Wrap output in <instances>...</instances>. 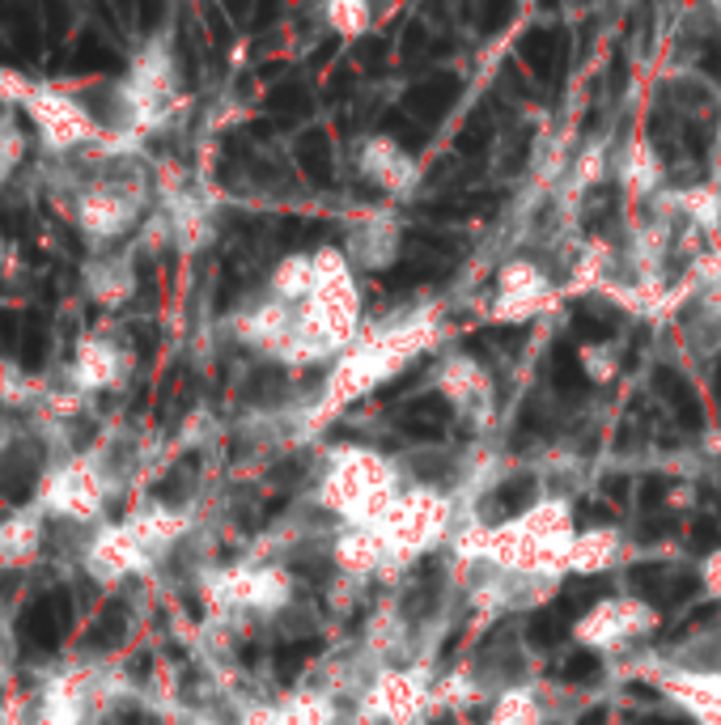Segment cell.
Returning a JSON list of instances; mask_svg holds the SVG:
<instances>
[{
  "instance_id": "18",
  "label": "cell",
  "mask_w": 721,
  "mask_h": 725,
  "mask_svg": "<svg viewBox=\"0 0 721 725\" xmlns=\"http://www.w3.org/2000/svg\"><path fill=\"white\" fill-rule=\"evenodd\" d=\"M136 288H140V247H136V238L124 242V247H111V251H94L81 268V293L102 310L128 306Z\"/></svg>"
},
{
  "instance_id": "4",
  "label": "cell",
  "mask_w": 721,
  "mask_h": 725,
  "mask_svg": "<svg viewBox=\"0 0 721 725\" xmlns=\"http://www.w3.org/2000/svg\"><path fill=\"white\" fill-rule=\"evenodd\" d=\"M196 513L187 505L145 501L124 518L99 526L81 547V568L99 586H119L131 577H149L165 556L192 535Z\"/></svg>"
},
{
  "instance_id": "6",
  "label": "cell",
  "mask_w": 721,
  "mask_h": 725,
  "mask_svg": "<svg viewBox=\"0 0 721 725\" xmlns=\"http://www.w3.org/2000/svg\"><path fill=\"white\" fill-rule=\"evenodd\" d=\"M403 488H408V479L391 454H382L374 445L344 442L328 450V463L314 484V505L331 513L340 526L378 531Z\"/></svg>"
},
{
  "instance_id": "14",
  "label": "cell",
  "mask_w": 721,
  "mask_h": 725,
  "mask_svg": "<svg viewBox=\"0 0 721 725\" xmlns=\"http://www.w3.org/2000/svg\"><path fill=\"white\" fill-rule=\"evenodd\" d=\"M557 302L560 293L548 276V268L526 259V254H514L496 268V284H492L484 318L489 322H530V318L548 315Z\"/></svg>"
},
{
  "instance_id": "25",
  "label": "cell",
  "mask_w": 721,
  "mask_h": 725,
  "mask_svg": "<svg viewBox=\"0 0 721 725\" xmlns=\"http://www.w3.org/2000/svg\"><path fill=\"white\" fill-rule=\"evenodd\" d=\"M484 725H548V704H543L539 688L514 683L489 704Z\"/></svg>"
},
{
  "instance_id": "27",
  "label": "cell",
  "mask_w": 721,
  "mask_h": 725,
  "mask_svg": "<svg viewBox=\"0 0 721 725\" xmlns=\"http://www.w3.org/2000/svg\"><path fill=\"white\" fill-rule=\"evenodd\" d=\"M323 22L340 38H365L369 26H374V9L365 0H328L323 4Z\"/></svg>"
},
{
  "instance_id": "16",
  "label": "cell",
  "mask_w": 721,
  "mask_h": 725,
  "mask_svg": "<svg viewBox=\"0 0 721 725\" xmlns=\"http://www.w3.org/2000/svg\"><path fill=\"white\" fill-rule=\"evenodd\" d=\"M645 679L666 695L691 725H721V666H650Z\"/></svg>"
},
{
  "instance_id": "33",
  "label": "cell",
  "mask_w": 721,
  "mask_h": 725,
  "mask_svg": "<svg viewBox=\"0 0 721 725\" xmlns=\"http://www.w3.org/2000/svg\"><path fill=\"white\" fill-rule=\"evenodd\" d=\"M9 268H13V254H9V242H4V238H0V276H4V272H9Z\"/></svg>"
},
{
  "instance_id": "11",
  "label": "cell",
  "mask_w": 721,
  "mask_h": 725,
  "mask_svg": "<svg viewBox=\"0 0 721 725\" xmlns=\"http://www.w3.org/2000/svg\"><path fill=\"white\" fill-rule=\"evenodd\" d=\"M131 370H136V348L128 336L119 327H94L72 344V356L60 370V378L81 399H94L106 390H119L131 378Z\"/></svg>"
},
{
  "instance_id": "30",
  "label": "cell",
  "mask_w": 721,
  "mask_h": 725,
  "mask_svg": "<svg viewBox=\"0 0 721 725\" xmlns=\"http://www.w3.org/2000/svg\"><path fill=\"white\" fill-rule=\"evenodd\" d=\"M611 170H616V161H611V149L607 145H591L582 158H577V166H573V191H586L598 188L603 179H611Z\"/></svg>"
},
{
  "instance_id": "8",
  "label": "cell",
  "mask_w": 721,
  "mask_h": 725,
  "mask_svg": "<svg viewBox=\"0 0 721 725\" xmlns=\"http://www.w3.org/2000/svg\"><path fill=\"white\" fill-rule=\"evenodd\" d=\"M459 531V509L455 497L433 488V484H408L399 492L394 509L382 518L378 539L387 547V565L403 568L412 560H421L428 552H437L442 543H450Z\"/></svg>"
},
{
  "instance_id": "29",
  "label": "cell",
  "mask_w": 721,
  "mask_h": 725,
  "mask_svg": "<svg viewBox=\"0 0 721 725\" xmlns=\"http://www.w3.org/2000/svg\"><path fill=\"white\" fill-rule=\"evenodd\" d=\"M577 365H582V374L594 386H607V382H616V374H620V352H616V344L591 340V344L577 348Z\"/></svg>"
},
{
  "instance_id": "5",
  "label": "cell",
  "mask_w": 721,
  "mask_h": 725,
  "mask_svg": "<svg viewBox=\"0 0 721 725\" xmlns=\"http://www.w3.org/2000/svg\"><path fill=\"white\" fill-rule=\"evenodd\" d=\"M577 518L564 497H539L514 518L484 526L480 565L514 581H560L569 547L577 539Z\"/></svg>"
},
{
  "instance_id": "22",
  "label": "cell",
  "mask_w": 721,
  "mask_h": 725,
  "mask_svg": "<svg viewBox=\"0 0 721 725\" xmlns=\"http://www.w3.org/2000/svg\"><path fill=\"white\" fill-rule=\"evenodd\" d=\"M623 560V531L620 526H582L569 560H564V577H603Z\"/></svg>"
},
{
  "instance_id": "9",
  "label": "cell",
  "mask_w": 721,
  "mask_h": 725,
  "mask_svg": "<svg viewBox=\"0 0 721 725\" xmlns=\"http://www.w3.org/2000/svg\"><path fill=\"white\" fill-rule=\"evenodd\" d=\"M297 594L294 573L276 560H238L204 577V602L213 615H281Z\"/></svg>"
},
{
  "instance_id": "24",
  "label": "cell",
  "mask_w": 721,
  "mask_h": 725,
  "mask_svg": "<svg viewBox=\"0 0 721 725\" xmlns=\"http://www.w3.org/2000/svg\"><path fill=\"white\" fill-rule=\"evenodd\" d=\"M267 297L285 302V306H301L310 293H314V251H289L281 254L267 272V284H263Z\"/></svg>"
},
{
  "instance_id": "13",
  "label": "cell",
  "mask_w": 721,
  "mask_h": 725,
  "mask_svg": "<svg viewBox=\"0 0 721 725\" xmlns=\"http://www.w3.org/2000/svg\"><path fill=\"white\" fill-rule=\"evenodd\" d=\"M437 679L428 666H387L360 692L357 713L374 725H421L433 709Z\"/></svg>"
},
{
  "instance_id": "21",
  "label": "cell",
  "mask_w": 721,
  "mask_h": 725,
  "mask_svg": "<svg viewBox=\"0 0 721 725\" xmlns=\"http://www.w3.org/2000/svg\"><path fill=\"white\" fill-rule=\"evenodd\" d=\"M331 565H335L340 577H353V581H365V577L391 568L378 531H360V526H335V535H331Z\"/></svg>"
},
{
  "instance_id": "3",
  "label": "cell",
  "mask_w": 721,
  "mask_h": 725,
  "mask_svg": "<svg viewBox=\"0 0 721 725\" xmlns=\"http://www.w3.org/2000/svg\"><path fill=\"white\" fill-rule=\"evenodd\" d=\"M360 331H365L360 272L344 247L323 242L314 247V293L297 306L294 336L281 365H331L353 348Z\"/></svg>"
},
{
  "instance_id": "15",
  "label": "cell",
  "mask_w": 721,
  "mask_h": 725,
  "mask_svg": "<svg viewBox=\"0 0 721 725\" xmlns=\"http://www.w3.org/2000/svg\"><path fill=\"white\" fill-rule=\"evenodd\" d=\"M433 390L442 395V404L462 416V420H476L484 424L496 408V382H492L489 365L471 352H450L437 361L433 370Z\"/></svg>"
},
{
  "instance_id": "2",
  "label": "cell",
  "mask_w": 721,
  "mask_h": 725,
  "mask_svg": "<svg viewBox=\"0 0 721 725\" xmlns=\"http://www.w3.org/2000/svg\"><path fill=\"white\" fill-rule=\"evenodd\" d=\"M437 340H442L437 310H416V315H403L394 322H382V327H365L353 340V348L328 365V378H323L319 404H314V420H331L344 408L360 404L378 386L399 378L416 356L437 348Z\"/></svg>"
},
{
  "instance_id": "32",
  "label": "cell",
  "mask_w": 721,
  "mask_h": 725,
  "mask_svg": "<svg viewBox=\"0 0 721 725\" xmlns=\"http://www.w3.org/2000/svg\"><path fill=\"white\" fill-rule=\"evenodd\" d=\"M13 670H18V649H13V632L9 624L0 620V688L13 679Z\"/></svg>"
},
{
  "instance_id": "1",
  "label": "cell",
  "mask_w": 721,
  "mask_h": 725,
  "mask_svg": "<svg viewBox=\"0 0 721 725\" xmlns=\"http://www.w3.org/2000/svg\"><path fill=\"white\" fill-rule=\"evenodd\" d=\"M56 170L52 174V195L65 208L72 229L94 247L111 251L131 242L149 213L158 208V188H153V166L145 154H119V149H85L68 158H47Z\"/></svg>"
},
{
  "instance_id": "12",
  "label": "cell",
  "mask_w": 721,
  "mask_h": 725,
  "mask_svg": "<svg viewBox=\"0 0 721 725\" xmlns=\"http://www.w3.org/2000/svg\"><path fill=\"white\" fill-rule=\"evenodd\" d=\"M657 628L654 602L637 599V594H607V599L591 602L577 620H573V645L591 649V654H620L628 645L645 641Z\"/></svg>"
},
{
  "instance_id": "19",
  "label": "cell",
  "mask_w": 721,
  "mask_h": 725,
  "mask_svg": "<svg viewBox=\"0 0 721 725\" xmlns=\"http://www.w3.org/2000/svg\"><path fill=\"white\" fill-rule=\"evenodd\" d=\"M47 535H52V518L43 513V505H18L0 518V573H26L43 560L47 552Z\"/></svg>"
},
{
  "instance_id": "7",
  "label": "cell",
  "mask_w": 721,
  "mask_h": 725,
  "mask_svg": "<svg viewBox=\"0 0 721 725\" xmlns=\"http://www.w3.org/2000/svg\"><path fill=\"white\" fill-rule=\"evenodd\" d=\"M124 692V679L102 662L52 666L22 695L9 725H99Z\"/></svg>"
},
{
  "instance_id": "20",
  "label": "cell",
  "mask_w": 721,
  "mask_h": 725,
  "mask_svg": "<svg viewBox=\"0 0 721 725\" xmlns=\"http://www.w3.org/2000/svg\"><path fill=\"white\" fill-rule=\"evenodd\" d=\"M399 251H403V225L394 217V208L365 213L344 238V254L353 259L357 272H387Z\"/></svg>"
},
{
  "instance_id": "31",
  "label": "cell",
  "mask_w": 721,
  "mask_h": 725,
  "mask_svg": "<svg viewBox=\"0 0 721 725\" xmlns=\"http://www.w3.org/2000/svg\"><path fill=\"white\" fill-rule=\"evenodd\" d=\"M696 577H700V590H705L709 599H721V547L705 552V560H700V568H696Z\"/></svg>"
},
{
  "instance_id": "17",
  "label": "cell",
  "mask_w": 721,
  "mask_h": 725,
  "mask_svg": "<svg viewBox=\"0 0 721 725\" xmlns=\"http://www.w3.org/2000/svg\"><path fill=\"white\" fill-rule=\"evenodd\" d=\"M353 161H357L360 179L369 188L382 191L387 200H408L412 191L421 188V161H416V154L408 145H399L394 136H387V132L365 136Z\"/></svg>"
},
{
  "instance_id": "28",
  "label": "cell",
  "mask_w": 721,
  "mask_h": 725,
  "mask_svg": "<svg viewBox=\"0 0 721 725\" xmlns=\"http://www.w3.org/2000/svg\"><path fill=\"white\" fill-rule=\"evenodd\" d=\"M22 158H26V136H22V127L13 120V111L0 102V188L18 174Z\"/></svg>"
},
{
  "instance_id": "23",
  "label": "cell",
  "mask_w": 721,
  "mask_h": 725,
  "mask_svg": "<svg viewBox=\"0 0 721 725\" xmlns=\"http://www.w3.org/2000/svg\"><path fill=\"white\" fill-rule=\"evenodd\" d=\"M616 179L628 195H654L662 188V158L645 136H632L623 140L620 154H616Z\"/></svg>"
},
{
  "instance_id": "10",
  "label": "cell",
  "mask_w": 721,
  "mask_h": 725,
  "mask_svg": "<svg viewBox=\"0 0 721 725\" xmlns=\"http://www.w3.org/2000/svg\"><path fill=\"white\" fill-rule=\"evenodd\" d=\"M34 505H43V513L52 518V526H68V531H99L106 526V505L111 492L102 484L99 467L90 463L85 450L68 454L60 463H52V472L43 475V484L34 488Z\"/></svg>"
},
{
  "instance_id": "26",
  "label": "cell",
  "mask_w": 721,
  "mask_h": 725,
  "mask_svg": "<svg viewBox=\"0 0 721 725\" xmlns=\"http://www.w3.org/2000/svg\"><path fill=\"white\" fill-rule=\"evenodd\" d=\"M666 200V208L671 213H679L688 225L696 229H718L721 225V191L718 188H684V191H671V195H662Z\"/></svg>"
}]
</instances>
